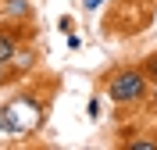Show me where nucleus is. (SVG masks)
I'll list each match as a JSON object with an SVG mask.
<instances>
[{"instance_id":"nucleus-1","label":"nucleus","mask_w":157,"mask_h":150,"mask_svg":"<svg viewBox=\"0 0 157 150\" xmlns=\"http://www.w3.org/2000/svg\"><path fill=\"white\" fill-rule=\"evenodd\" d=\"M54 93H61V79H54V75H43V82L18 90L7 104H0V132L4 136H36L50 114Z\"/></svg>"},{"instance_id":"nucleus-2","label":"nucleus","mask_w":157,"mask_h":150,"mask_svg":"<svg viewBox=\"0 0 157 150\" xmlns=\"http://www.w3.org/2000/svg\"><path fill=\"white\" fill-rule=\"evenodd\" d=\"M150 93H154V82L143 75L139 64H118V68L104 71V79H100V97H107L114 107L147 104Z\"/></svg>"},{"instance_id":"nucleus-3","label":"nucleus","mask_w":157,"mask_h":150,"mask_svg":"<svg viewBox=\"0 0 157 150\" xmlns=\"http://www.w3.org/2000/svg\"><path fill=\"white\" fill-rule=\"evenodd\" d=\"M32 40V25L29 18H11V21H0V64H7L11 57H14V50L21 47V43Z\"/></svg>"},{"instance_id":"nucleus-4","label":"nucleus","mask_w":157,"mask_h":150,"mask_svg":"<svg viewBox=\"0 0 157 150\" xmlns=\"http://www.w3.org/2000/svg\"><path fill=\"white\" fill-rule=\"evenodd\" d=\"M7 64H11V71H14V75H18V79H21V82L29 79L32 71H36V68H39V50H36V47H32V40H29V43H21V47H18V50H14V57H11V61H7Z\"/></svg>"},{"instance_id":"nucleus-5","label":"nucleus","mask_w":157,"mask_h":150,"mask_svg":"<svg viewBox=\"0 0 157 150\" xmlns=\"http://www.w3.org/2000/svg\"><path fill=\"white\" fill-rule=\"evenodd\" d=\"M4 14H7V18H32V0H4Z\"/></svg>"},{"instance_id":"nucleus-6","label":"nucleus","mask_w":157,"mask_h":150,"mask_svg":"<svg viewBox=\"0 0 157 150\" xmlns=\"http://www.w3.org/2000/svg\"><path fill=\"white\" fill-rule=\"evenodd\" d=\"M121 150H157V140L154 136H143V140H125Z\"/></svg>"},{"instance_id":"nucleus-7","label":"nucleus","mask_w":157,"mask_h":150,"mask_svg":"<svg viewBox=\"0 0 157 150\" xmlns=\"http://www.w3.org/2000/svg\"><path fill=\"white\" fill-rule=\"evenodd\" d=\"M139 68H143V75H147V79L157 86V54H147V57L139 61Z\"/></svg>"},{"instance_id":"nucleus-8","label":"nucleus","mask_w":157,"mask_h":150,"mask_svg":"<svg viewBox=\"0 0 157 150\" xmlns=\"http://www.w3.org/2000/svg\"><path fill=\"white\" fill-rule=\"evenodd\" d=\"M18 75L11 71V64H0V90H7V86H18Z\"/></svg>"},{"instance_id":"nucleus-9","label":"nucleus","mask_w":157,"mask_h":150,"mask_svg":"<svg viewBox=\"0 0 157 150\" xmlns=\"http://www.w3.org/2000/svg\"><path fill=\"white\" fill-rule=\"evenodd\" d=\"M57 29H61V32H71V29H75V18H71V14H64V18L57 21Z\"/></svg>"},{"instance_id":"nucleus-10","label":"nucleus","mask_w":157,"mask_h":150,"mask_svg":"<svg viewBox=\"0 0 157 150\" xmlns=\"http://www.w3.org/2000/svg\"><path fill=\"white\" fill-rule=\"evenodd\" d=\"M89 118H100V93L89 100Z\"/></svg>"},{"instance_id":"nucleus-11","label":"nucleus","mask_w":157,"mask_h":150,"mask_svg":"<svg viewBox=\"0 0 157 150\" xmlns=\"http://www.w3.org/2000/svg\"><path fill=\"white\" fill-rule=\"evenodd\" d=\"M100 4H104V0H82V11L89 14V11H97V7H100Z\"/></svg>"}]
</instances>
